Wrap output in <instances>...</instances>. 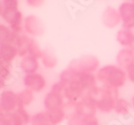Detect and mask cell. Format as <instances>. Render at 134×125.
I'll return each instance as SVG.
<instances>
[{
	"instance_id": "cell-26",
	"label": "cell",
	"mask_w": 134,
	"mask_h": 125,
	"mask_svg": "<svg viewBox=\"0 0 134 125\" xmlns=\"http://www.w3.org/2000/svg\"><path fill=\"white\" fill-rule=\"evenodd\" d=\"M16 112L20 115V117L22 118V119L24 121V122L25 123V125L30 123V119H31V117L29 116V114L27 113V111L25 109V108H21V107H18L16 109Z\"/></svg>"
},
{
	"instance_id": "cell-6",
	"label": "cell",
	"mask_w": 134,
	"mask_h": 125,
	"mask_svg": "<svg viewBox=\"0 0 134 125\" xmlns=\"http://www.w3.org/2000/svg\"><path fill=\"white\" fill-rule=\"evenodd\" d=\"M100 67V62L98 60V58L92 55H87V56L76 58L72 60L70 64L68 66V68L73 71L91 74H96V72Z\"/></svg>"
},
{
	"instance_id": "cell-24",
	"label": "cell",
	"mask_w": 134,
	"mask_h": 125,
	"mask_svg": "<svg viewBox=\"0 0 134 125\" xmlns=\"http://www.w3.org/2000/svg\"><path fill=\"white\" fill-rule=\"evenodd\" d=\"M41 55H42V50L40 49L38 43L33 39H31L28 46H27V56H33V58L38 59V58H41Z\"/></svg>"
},
{
	"instance_id": "cell-1",
	"label": "cell",
	"mask_w": 134,
	"mask_h": 125,
	"mask_svg": "<svg viewBox=\"0 0 134 125\" xmlns=\"http://www.w3.org/2000/svg\"><path fill=\"white\" fill-rule=\"evenodd\" d=\"M64 87V98L68 103H77L86 97L98 85L96 75L85 74L67 68L59 76Z\"/></svg>"
},
{
	"instance_id": "cell-8",
	"label": "cell",
	"mask_w": 134,
	"mask_h": 125,
	"mask_svg": "<svg viewBox=\"0 0 134 125\" xmlns=\"http://www.w3.org/2000/svg\"><path fill=\"white\" fill-rule=\"evenodd\" d=\"M101 22L107 28L114 29L121 25V17L118 9L108 5L104 8L101 14Z\"/></svg>"
},
{
	"instance_id": "cell-29",
	"label": "cell",
	"mask_w": 134,
	"mask_h": 125,
	"mask_svg": "<svg viewBox=\"0 0 134 125\" xmlns=\"http://www.w3.org/2000/svg\"><path fill=\"white\" fill-rule=\"evenodd\" d=\"M26 3L28 5H30L31 7H40L44 2H43L42 0H28Z\"/></svg>"
},
{
	"instance_id": "cell-31",
	"label": "cell",
	"mask_w": 134,
	"mask_h": 125,
	"mask_svg": "<svg viewBox=\"0 0 134 125\" xmlns=\"http://www.w3.org/2000/svg\"><path fill=\"white\" fill-rule=\"evenodd\" d=\"M5 85H6V83H5L4 81L2 80V79L0 78V90H1V89H2L3 87H4Z\"/></svg>"
},
{
	"instance_id": "cell-14",
	"label": "cell",
	"mask_w": 134,
	"mask_h": 125,
	"mask_svg": "<svg viewBox=\"0 0 134 125\" xmlns=\"http://www.w3.org/2000/svg\"><path fill=\"white\" fill-rule=\"evenodd\" d=\"M115 39L122 48H131L134 43V31L121 27L116 32Z\"/></svg>"
},
{
	"instance_id": "cell-33",
	"label": "cell",
	"mask_w": 134,
	"mask_h": 125,
	"mask_svg": "<svg viewBox=\"0 0 134 125\" xmlns=\"http://www.w3.org/2000/svg\"><path fill=\"white\" fill-rule=\"evenodd\" d=\"M5 114V112L3 111V109L1 108V106H0V121H1V118H2V116Z\"/></svg>"
},
{
	"instance_id": "cell-16",
	"label": "cell",
	"mask_w": 134,
	"mask_h": 125,
	"mask_svg": "<svg viewBox=\"0 0 134 125\" xmlns=\"http://www.w3.org/2000/svg\"><path fill=\"white\" fill-rule=\"evenodd\" d=\"M18 55V48L13 44L0 45V59L7 63H10Z\"/></svg>"
},
{
	"instance_id": "cell-10",
	"label": "cell",
	"mask_w": 134,
	"mask_h": 125,
	"mask_svg": "<svg viewBox=\"0 0 134 125\" xmlns=\"http://www.w3.org/2000/svg\"><path fill=\"white\" fill-rule=\"evenodd\" d=\"M0 106L5 113L14 112L18 108L17 94L11 90H5L0 95Z\"/></svg>"
},
{
	"instance_id": "cell-20",
	"label": "cell",
	"mask_w": 134,
	"mask_h": 125,
	"mask_svg": "<svg viewBox=\"0 0 134 125\" xmlns=\"http://www.w3.org/2000/svg\"><path fill=\"white\" fill-rule=\"evenodd\" d=\"M41 61L42 64L44 65L46 68L49 69H53L55 68L58 64V59L54 53L50 51L49 49H44L42 50V55H41Z\"/></svg>"
},
{
	"instance_id": "cell-11",
	"label": "cell",
	"mask_w": 134,
	"mask_h": 125,
	"mask_svg": "<svg viewBox=\"0 0 134 125\" xmlns=\"http://www.w3.org/2000/svg\"><path fill=\"white\" fill-rule=\"evenodd\" d=\"M24 84L26 87L35 92H40L46 87V80L44 76L40 74H26L24 77Z\"/></svg>"
},
{
	"instance_id": "cell-7",
	"label": "cell",
	"mask_w": 134,
	"mask_h": 125,
	"mask_svg": "<svg viewBox=\"0 0 134 125\" xmlns=\"http://www.w3.org/2000/svg\"><path fill=\"white\" fill-rule=\"evenodd\" d=\"M117 9L121 17V27L134 31V0L121 2Z\"/></svg>"
},
{
	"instance_id": "cell-19",
	"label": "cell",
	"mask_w": 134,
	"mask_h": 125,
	"mask_svg": "<svg viewBox=\"0 0 134 125\" xmlns=\"http://www.w3.org/2000/svg\"><path fill=\"white\" fill-rule=\"evenodd\" d=\"M18 98V107L25 108L26 105H29L34 100V91L29 88H25L24 90L17 94Z\"/></svg>"
},
{
	"instance_id": "cell-32",
	"label": "cell",
	"mask_w": 134,
	"mask_h": 125,
	"mask_svg": "<svg viewBox=\"0 0 134 125\" xmlns=\"http://www.w3.org/2000/svg\"><path fill=\"white\" fill-rule=\"evenodd\" d=\"M2 12H3V2L0 1V15H2Z\"/></svg>"
},
{
	"instance_id": "cell-9",
	"label": "cell",
	"mask_w": 134,
	"mask_h": 125,
	"mask_svg": "<svg viewBox=\"0 0 134 125\" xmlns=\"http://www.w3.org/2000/svg\"><path fill=\"white\" fill-rule=\"evenodd\" d=\"M114 113L118 117L119 119H122V121H130L134 115L130 101L119 96L115 102Z\"/></svg>"
},
{
	"instance_id": "cell-2",
	"label": "cell",
	"mask_w": 134,
	"mask_h": 125,
	"mask_svg": "<svg viewBox=\"0 0 134 125\" xmlns=\"http://www.w3.org/2000/svg\"><path fill=\"white\" fill-rule=\"evenodd\" d=\"M95 75L98 85L105 86L117 90L125 87L126 84L129 82L126 71L116 64L103 65L98 69Z\"/></svg>"
},
{
	"instance_id": "cell-23",
	"label": "cell",
	"mask_w": 134,
	"mask_h": 125,
	"mask_svg": "<svg viewBox=\"0 0 134 125\" xmlns=\"http://www.w3.org/2000/svg\"><path fill=\"white\" fill-rule=\"evenodd\" d=\"M31 125H45L49 122V118L46 111H40L37 114L33 115L30 119Z\"/></svg>"
},
{
	"instance_id": "cell-25",
	"label": "cell",
	"mask_w": 134,
	"mask_h": 125,
	"mask_svg": "<svg viewBox=\"0 0 134 125\" xmlns=\"http://www.w3.org/2000/svg\"><path fill=\"white\" fill-rule=\"evenodd\" d=\"M11 77V64L0 59V78L5 83Z\"/></svg>"
},
{
	"instance_id": "cell-34",
	"label": "cell",
	"mask_w": 134,
	"mask_h": 125,
	"mask_svg": "<svg viewBox=\"0 0 134 125\" xmlns=\"http://www.w3.org/2000/svg\"><path fill=\"white\" fill-rule=\"evenodd\" d=\"M131 49H132V50H133V51H134V43H133V45H132V47H131Z\"/></svg>"
},
{
	"instance_id": "cell-28",
	"label": "cell",
	"mask_w": 134,
	"mask_h": 125,
	"mask_svg": "<svg viewBox=\"0 0 134 125\" xmlns=\"http://www.w3.org/2000/svg\"><path fill=\"white\" fill-rule=\"evenodd\" d=\"M86 125H101L100 121L98 119L97 115H92V116L88 117L86 121Z\"/></svg>"
},
{
	"instance_id": "cell-3",
	"label": "cell",
	"mask_w": 134,
	"mask_h": 125,
	"mask_svg": "<svg viewBox=\"0 0 134 125\" xmlns=\"http://www.w3.org/2000/svg\"><path fill=\"white\" fill-rule=\"evenodd\" d=\"M88 95L94 101L98 112L108 115L114 112L115 102L119 97V90L98 85Z\"/></svg>"
},
{
	"instance_id": "cell-18",
	"label": "cell",
	"mask_w": 134,
	"mask_h": 125,
	"mask_svg": "<svg viewBox=\"0 0 134 125\" xmlns=\"http://www.w3.org/2000/svg\"><path fill=\"white\" fill-rule=\"evenodd\" d=\"M0 125H25V123L15 110L10 113H5L1 118Z\"/></svg>"
},
{
	"instance_id": "cell-22",
	"label": "cell",
	"mask_w": 134,
	"mask_h": 125,
	"mask_svg": "<svg viewBox=\"0 0 134 125\" xmlns=\"http://www.w3.org/2000/svg\"><path fill=\"white\" fill-rule=\"evenodd\" d=\"M47 114L48 118H49V122L52 125H59L67 118V114H66L65 109L52 112V113H47Z\"/></svg>"
},
{
	"instance_id": "cell-17",
	"label": "cell",
	"mask_w": 134,
	"mask_h": 125,
	"mask_svg": "<svg viewBox=\"0 0 134 125\" xmlns=\"http://www.w3.org/2000/svg\"><path fill=\"white\" fill-rule=\"evenodd\" d=\"M20 67L24 72H25L26 74H36L40 68V64H38L37 58L30 56H26L21 60Z\"/></svg>"
},
{
	"instance_id": "cell-4",
	"label": "cell",
	"mask_w": 134,
	"mask_h": 125,
	"mask_svg": "<svg viewBox=\"0 0 134 125\" xmlns=\"http://www.w3.org/2000/svg\"><path fill=\"white\" fill-rule=\"evenodd\" d=\"M19 3L16 0L3 1L2 17L9 24V28L13 32L20 34L23 30V14L18 9Z\"/></svg>"
},
{
	"instance_id": "cell-21",
	"label": "cell",
	"mask_w": 134,
	"mask_h": 125,
	"mask_svg": "<svg viewBox=\"0 0 134 125\" xmlns=\"http://www.w3.org/2000/svg\"><path fill=\"white\" fill-rule=\"evenodd\" d=\"M88 117H85L73 111L69 112L67 113V118H66L67 125H86V121Z\"/></svg>"
},
{
	"instance_id": "cell-27",
	"label": "cell",
	"mask_w": 134,
	"mask_h": 125,
	"mask_svg": "<svg viewBox=\"0 0 134 125\" xmlns=\"http://www.w3.org/2000/svg\"><path fill=\"white\" fill-rule=\"evenodd\" d=\"M126 72H127V81L134 85V63L126 70Z\"/></svg>"
},
{
	"instance_id": "cell-15",
	"label": "cell",
	"mask_w": 134,
	"mask_h": 125,
	"mask_svg": "<svg viewBox=\"0 0 134 125\" xmlns=\"http://www.w3.org/2000/svg\"><path fill=\"white\" fill-rule=\"evenodd\" d=\"M20 34L13 32L9 27L4 25H0V45L13 44L16 46Z\"/></svg>"
},
{
	"instance_id": "cell-30",
	"label": "cell",
	"mask_w": 134,
	"mask_h": 125,
	"mask_svg": "<svg viewBox=\"0 0 134 125\" xmlns=\"http://www.w3.org/2000/svg\"><path fill=\"white\" fill-rule=\"evenodd\" d=\"M130 103H131V106H132V109H133V112H134V94L131 96L130 98Z\"/></svg>"
},
{
	"instance_id": "cell-12",
	"label": "cell",
	"mask_w": 134,
	"mask_h": 125,
	"mask_svg": "<svg viewBox=\"0 0 134 125\" xmlns=\"http://www.w3.org/2000/svg\"><path fill=\"white\" fill-rule=\"evenodd\" d=\"M133 63H134L133 50L131 48H121L115 56V64L126 71Z\"/></svg>"
},
{
	"instance_id": "cell-35",
	"label": "cell",
	"mask_w": 134,
	"mask_h": 125,
	"mask_svg": "<svg viewBox=\"0 0 134 125\" xmlns=\"http://www.w3.org/2000/svg\"><path fill=\"white\" fill-rule=\"evenodd\" d=\"M45 125H52L51 123H47V124H45Z\"/></svg>"
},
{
	"instance_id": "cell-13",
	"label": "cell",
	"mask_w": 134,
	"mask_h": 125,
	"mask_svg": "<svg viewBox=\"0 0 134 125\" xmlns=\"http://www.w3.org/2000/svg\"><path fill=\"white\" fill-rule=\"evenodd\" d=\"M25 28L27 33L33 36L42 35L44 31V27H43L41 20L34 15H29L25 18Z\"/></svg>"
},
{
	"instance_id": "cell-5",
	"label": "cell",
	"mask_w": 134,
	"mask_h": 125,
	"mask_svg": "<svg viewBox=\"0 0 134 125\" xmlns=\"http://www.w3.org/2000/svg\"><path fill=\"white\" fill-rule=\"evenodd\" d=\"M64 87L59 81L52 86L51 91L47 93L44 99V107L47 113L64 110L66 100L64 98Z\"/></svg>"
}]
</instances>
